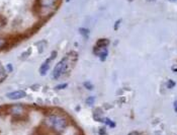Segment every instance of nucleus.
<instances>
[{
	"mask_svg": "<svg viewBox=\"0 0 177 135\" xmlns=\"http://www.w3.org/2000/svg\"><path fill=\"white\" fill-rule=\"evenodd\" d=\"M174 110H175V112H177V101L174 102Z\"/></svg>",
	"mask_w": 177,
	"mask_h": 135,
	"instance_id": "nucleus-14",
	"label": "nucleus"
},
{
	"mask_svg": "<svg viewBox=\"0 0 177 135\" xmlns=\"http://www.w3.org/2000/svg\"><path fill=\"white\" fill-rule=\"evenodd\" d=\"M67 1H69V0H67Z\"/></svg>",
	"mask_w": 177,
	"mask_h": 135,
	"instance_id": "nucleus-19",
	"label": "nucleus"
},
{
	"mask_svg": "<svg viewBox=\"0 0 177 135\" xmlns=\"http://www.w3.org/2000/svg\"><path fill=\"white\" fill-rule=\"evenodd\" d=\"M98 57L100 58L101 61H104L107 57V50H103L100 52V54H98Z\"/></svg>",
	"mask_w": 177,
	"mask_h": 135,
	"instance_id": "nucleus-8",
	"label": "nucleus"
},
{
	"mask_svg": "<svg viewBox=\"0 0 177 135\" xmlns=\"http://www.w3.org/2000/svg\"><path fill=\"white\" fill-rule=\"evenodd\" d=\"M8 112L10 113V115L12 116V118L18 119V120L23 119L25 117V115H27V111H25L24 107L21 106V105L11 106L9 110H8Z\"/></svg>",
	"mask_w": 177,
	"mask_h": 135,
	"instance_id": "nucleus-3",
	"label": "nucleus"
},
{
	"mask_svg": "<svg viewBox=\"0 0 177 135\" xmlns=\"http://www.w3.org/2000/svg\"><path fill=\"white\" fill-rule=\"evenodd\" d=\"M109 44V41L107 39H100L96 42V48H103L106 47Z\"/></svg>",
	"mask_w": 177,
	"mask_h": 135,
	"instance_id": "nucleus-6",
	"label": "nucleus"
},
{
	"mask_svg": "<svg viewBox=\"0 0 177 135\" xmlns=\"http://www.w3.org/2000/svg\"><path fill=\"white\" fill-rule=\"evenodd\" d=\"M84 86H85V88H87V90H92V88H93L92 84L89 83V82H85V83H84Z\"/></svg>",
	"mask_w": 177,
	"mask_h": 135,
	"instance_id": "nucleus-10",
	"label": "nucleus"
},
{
	"mask_svg": "<svg viewBox=\"0 0 177 135\" xmlns=\"http://www.w3.org/2000/svg\"><path fill=\"white\" fill-rule=\"evenodd\" d=\"M129 135H143V134H140L138 132H133V133H129Z\"/></svg>",
	"mask_w": 177,
	"mask_h": 135,
	"instance_id": "nucleus-16",
	"label": "nucleus"
},
{
	"mask_svg": "<svg viewBox=\"0 0 177 135\" xmlns=\"http://www.w3.org/2000/svg\"><path fill=\"white\" fill-rule=\"evenodd\" d=\"M120 20H118V21H116L115 25H114V30H118V25H120Z\"/></svg>",
	"mask_w": 177,
	"mask_h": 135,
	"instance_id": "nucleus-12",
	"label": "nucleus"
},
{
	"mask_svg": "<svg viewBox=\"0 0 177 135\" xmlns=\"http://www.w3.org/2000/svg\"><path fill=\"white\" fill-rule=\"evenodd\" d=\"M6 97H7L9 100L16 101V100H20V99H23V98L27 97V93L23 90H15V91H11V93H7Z\"/></svg>",
	"mask_w": 177,
	"mask_h": 135,
	"instance_id": "nucleus-5",
	"label": "nucleus"
},
{
	"mask_svg": "<svg viewBox=\"0 0 177 135\" xmlns=\"http://www.w3.org/2000/svg\"><path fill=\"white\" fill-rule=\"evenodd\" d=\"M93 100H94V98H88V99H87V103L88 104H89V102H93Z\"/></svg>",
	"mask_w": 177,
	"mask_h": 135,
	"instance_id": "nucleus-13",
	"label": "nucleus"
},
{
	"mask_svg": "<svg viewBox=\"0 0 177 135\" xmlns=\"http://www.w3.org/2000/svg\"><path fill=\"white\" fill-rule=\"evenodd\" d=\"M174 86H175V82H174L173 80H168V82H167V86H168V88H172Z\"/></svg>",
	"mask_w": 177,
	"mask_h": 135,
	"instance_id": "nucleus-9",
	"label": "nucleus"
},
{
	"mask_svg": "<svg viewBox=\"0 0 177 135\" xmlns=\"http://www.w3.org/2000/svg\"><path fill=\"white\" fill-rule=\"evenodd\" d=\"M56 56H57V52H56V51L52 52L51 57H49L48 59H47L44 63H43L42 66H41V68H40L41 75H46L47 74V72H48V70H49V68H50V64H51L52 61L55 59Z\"/></svg>",
	"mask_w": 177,
	"mask_h": 135,
	"instance_id": "nucleus-4",
	"label": "nucleus"
},
{
	"mask_svg": "<svg viewBox=\"0 0 177 135\" xmlns=\"http://www.w3.org/2000/svg\"><path fill=\"white\" fill-rule=\"evenodd\" d=\"M67 66H68V56H67V57H64L63 59H62L55 66V68H54V71H53V77H54V79H58L60 76L63 74L64 71L66 70Z\"/></svg>",
	"mask_w": 177,
	"mask_h": 135,
	"instance_id": "nucleus-2",
	"label": "nucleus"
},
{
	"mask_svg": "<svg viewBox=\"0 0 177 135\" xmlns=\"http://www.w3.org/2000/svg\"><path fill=\"white\" fill-rule=\"evenodd\" d=\"M169 1H171V2H174V1H177V0H169Z\"/></svg>",
	"mask_w": 177,
	"mask_h": 135,
	"instance_id": "nucleus-17",
	"label": "nucleus"
},
{
	"mask_svg": "<svg viewBox=\"0 0 177 135\" xmlns=\"http://www.w3.org/2000/svg\"><path fill=\"white\" fill-rule=\"evenodd\" d=\"M7 68L9 69V70H8V71H12V66H11V65H10V64H8V65H7Z\"/></svg>",
	"mask_w": 177,
	"mask_h": 135,
	"instance_id": "nucleus-15",
	"label": "nucleus"
},
{
	"mask_svg": "<svg viewBox=\"0 0 177 135\" xmlns=\"http://www.w3.org/2000/svg\"><path fill=\"white\" fill-rule=\"evenodd\" d=\"M67 86V84H61V86H59L57 88H59V90H61V88H65Z\"/></svg>",
	"mask_w": 177,
	"mask_h": 135,
	"instance_id": "nucleus-11",
	"label": "nucleus"
},
{
	"mask_svg": "<svg viewBox=\"0 0 177 135\" xmlns=\"http://www.w3.org/2000/svg\"><path fill=\"white\" fill-rule=\"evenodd\" d=\"M148 1H154V0H148Z\"/></svg>",
	"mask_w": 177,
	"mask_h": 135,
	"instance_id": "nucleus-18",
	"label": "nucleus"
},
{
	"mask_svg": "<svg viewBox=\"0 0 177 135\" xmlns=\"http://www.w3.org/2000/svg\"><path fill=\"white\" fill-rule=\"evenodd\" d=\"M45 122H46L47 127H49L56 133H61L65 131L69 125V120L67 119L66 115L59 111H53L48 113Z\"/></svg>",
	"mask_w": 177,
	"mask_h": 135,
	"instance_id": "nucleus-1",
	"label": "nucleus"
},
{
	"mask_svg": "<svg viewBox=\"0 0 177 135\" xmlns=\"http://www.w3.org/2000/svg\"><path fill=\"white\" fill-rule=\"evenodd\" d=\"M9 43H11L10 39H8V38H0V50L3 49V48H5L6 46L9 44Z\"/></svg>",
	"mask_w": 177,
	"mask_h": 135,
	"instance_id": "nucleus-7",
	"label": "nucleus"
}]
</instances>
